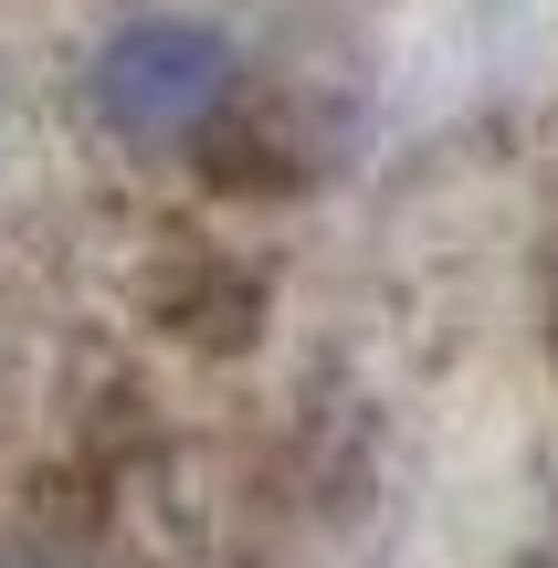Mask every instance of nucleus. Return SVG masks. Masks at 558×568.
Masks as SVG:
<instances>
[{
  "label": "nucleus",
  "instance_id": "1",
  "mask_svg": "<svg viewBox=\"0 0 558 568\" xmlns=\"http://www.w3.org/2000/svg\"><path fill=\"white\" fill-rule=\"evenodd\" d=\"M243 84V42L201 11H138L84 53V105L105 138L126 148H180L222 116V95Z\"/></svg>",
  "mask_w": 558,
  "mask_h": 568
},
{
  "label": "nucleus",
  "instance_id": "2",
  "mask_svg": "<svg viewBox=\"0 0 558 568\" xmlns=\"http://www.w3.org/2000/svg\"><path fill=\"white\" fill-rule=\"evenodd\" d=\"M0 568H53V558H0Z\"/></svg>",
  "mask_w": 558,
  "mask_h": 568
}]
</instances>
